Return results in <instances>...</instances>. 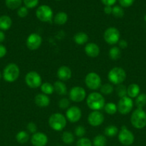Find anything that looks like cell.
<instances>
[{"instance_id": "6da1fadb", "label": "cell", "mask_w": 146, "mask_h": 146, "mask_svg": "<svg viewBox=\"0 0 146 146\" xmlns=\"http://www.w3.org/2000/svg\"><path fill=\"white\" fill-rule=\"evenodd\" d=\"M87 105L92 111H100L104 108L105 100L100 93L92 92L87 97Z\"/></svg>"}, {"instance_id": "7a4b0ae2", "label": "cell", "mask_w": 146, "mask_h": 146, "mask_svg": "<svg viewBox=\"0 0 146 146\" xmlns=\"http://www.w3.org/2000/svg\"><path fill=\"white\" fill-rule=\"evenodd\" d=\"M50 128L55 131H61L67 125V118L60 113H55L50 115L48 120Z\"/></svg>"}, {"instance_id": "3957f363", "label": "cell", "mask_w": 146, "mask_h": 146, "mask_svg": "<svg viewBox=\"0 0 146 146\" xmlns=\"http://www.w3.org/2000/svg\"><path fill=\"white\" fill-rule=\"evenodd\" d=\"M130 123L134 128L142 129L146 126V112L142 108H137L132 113Z\"/></svg>"}, {"instance_id": "277c9868", "label": "cell", "mask_w": 146, "mask_h": 146, "mask_svg": "<svg viewBox=\"0 0 146 146\" xmlns=\"http://www.w3.org/2000/svg\"><path fill=\"white\" fill-rule=\"evenodd\" d=\"M20 70L18 66L14 63L7 65L2 73V77L7 82L12 83L18 79L19 76Z\"/></svg>"}, {"instance_id": "5b68a950", "label": "cell", "mask_w": 146, "mask_h": 146, "mask_svg": "<svg viewBox=\"0 0 146 146\" xmlns=\"http://www.w3.org/2000/svg\"><path fill=\"white\" fill-rule=\"evenodd\" d=\"M107 78L112 84H122L126 79V72L121 67H114L109 71Z\"/></svg>"}, {"instance_id": "8992f818", "label": "cell", "mask_w": 146, "mask_h": 146, "mask_svg": "<svg viewBox=\"0 0 146 146\" xmlns=\"http://www.w3.org/2000/svg\"><path fill=\"white\" fill-rule=\"evenodd\" d=\"M84 83L86 86L92 91L100 89L102 86L101 78L95 72H90L87 74L84 78Z\"/></svg>"}, {"instance_id": "52a82bcc", "label": "cell", "mask_w": 146, "mask_h": 146, "mask_svg": "<svg viewBox=\"0 0 146 146\" xmlns=\"http://www.w3.org/2000/svg\"><path fill=\"white\" fill-rule=\"evenodd\" d=\"M36 17L42 22H51L53 19L52 9L47 5L40 6L36 11Z\"/></svg>"}, {"instance_id": "ba28073f", "label": "cell", "mask_w": 146, "mask_h": 146, "mask_svg": "<svg viewBox=\"0 0 146 146\" xmlns=\"http://www.w3.org/2000/svg\"><path fill=\"white\" fill-rule=\"evenodd\" d=\"M103 37L107 44L115 45L120 41V31L115 27H109L104 31Z\"/></svg>"}, {"instance_id": "9c48e42d", "label": "cell", "mask_w": 146, "mask_h": 146, "mask_svg": "<svg viewBox=\"0 0 146 146\" xmlns=\"http://www.w3.org/2000/svg\"><path fill=\"white\" fill-rule=\"evenodd\" d=\"M133 99L130 97L125 96L123 98H120L118 103H117V111H119L122 115H127L133 108Z\"/></svg>"}, {"instance_id": "30bf717a", "label": "cell", "mask_w": 146, "mask_h": 146, "mask_svg": "<svg viewBox=\"0 0 146 146\" xmlns=\"http://www.w3.org/2000/svg\"><path fill=\"white\" fill-rule=\"evenodd\" d=\"M118 140L120 143L125 146H129L133 143L135 141V136L133 133L127 129L125 125L122 126L121 130L118 133Z\"/></svg>"}, {"instance_id": "8fae6325", "label": "cell", "mask_w": 146, "mask_h": 146, "mask_svg": "<svg viewBox=\"0 0 146 146\" xmlns=\"http://www.w3.org/2000/svg\"><path fill=\"white\" fill-rule=\"evenodd\" d=\"M25 83L31 88H37L42 85V77L37 72L29 71L25 76Z\"/></svg>"}, {"instance_id": "7c38bea8", "label": "cell", "mask_w": 146, "mask_h": 146, "mask_svg": "<svg viewBox=\"0 0 146 146\" xmlns=\"http://www.w3.org/2000/svg\"><path fill=\"white\" fill-rule=\"evenodd\" d=\"M69 97L72 101L74 103H80L86 98V91L82 87L74 86L70 89Z\"/></svg>"}, {"instance_id": "4fadbf2b", "label": "cell", "mask_w": 146, "mask_h": 146, "mask_svg": "<svg viewBox=\"0 0 146 146\" xmlns=\"http://www.w3.org/2000/svg\"><path fill=\"white\" fill-rule=\"evenodd\" d=\"M42 43V38L40 34L37 33H32L27 37L26 40V46L31 51L37 50L41 46Z\"/></svg>"}, {"instance_id": "5bb4252c", "label": "cell", "mask_w": 146, "mask_h": 146, "mask_svg": "<svg viewBox=\"0 0 146 146\" xmlns=\"http://www.w3.org/2000/svg\"><path fill=\"white\" fill-rule=\"evenodd\" d=\"M82 111L79 107L73 106L67 108L66 111V118L71 123H77L81 119Z\"/></svg>"}, {"instance_id": "9a60e30c", "label": "cell", "mask_w": 146, "mask_h": 146, "mask_svg": "<svg viewBox=\"0 0 146 146\" xmlns=\"http://www.w3.org/2000/svg\"><path fill=\"white\" fill-rule=\"evenodd\" d=\"M104 117L102 113L98 111H93L87 117L88 123L92 127H98L104 122Z\"/></svg>"}, {"instance_id": "2e32d148", "label": "cell", "mask_w": 146, "mask_h": 146, "mask_svg": "<svg viewBox=\"0 0 146 146\" xmlns=\"http://www.w3.org/2000/svg\"><path fill=\"white\" fill-rule=\"evenodd\" d=\"M31 143L34 146H45L48 143V138L44 133L37 132L31 137Z\"/></svg>"}, {"instance_id": "e0dca14e", "label": "cell", "mask_w": 146, "mask_h": 146, "mask_svg": "<svg viewBox=\"0 0 146 146\" xmlns=\"http://www.w3.org/2000/svg\"><path fill=\"white\" fill-rule=\"evenodd\" d=\"M84 52L90 58H96L100 54V47L95 43H88L84 47Z\"/></svg>"}, {"instance_id": "ac0fdd59", "label": "cell", "mask_w": 146, "mask_h": 146, "mask_svg": "<svg viewBox=\"0 0 146 146\" xmlns=\"http://www.w3.org/2000/svg\"><path fill=\"white\" fill-rule=\"evenodd\" d=\"M57 76L60 81H67L71 78L72 71L67 66H62L57 70Z\"/></svg>"}, {"instance_id": "d6986e66", "label": "cell", "mask_w": 146, "mask_h": 146, "mask_svg": "<svg viewBox=\"0 0 146 146\" xmlns=\"http://www.w3.org/2000/svg\"><path fill=\"white\" fill-rule=\"evenodd\" d=\"M34 103L40 108L47 107L50 104V99L47 95L44 94H39L34 97Z\"/></svg>"}, {"instance_id": "ffe728a7", "label": "cell", "mask_w": 146, "mask_h": 146, "mask_svg": "<svg viewBox=\"0 0 146 146\" xmlns=\"http://www.w3.org/2000/svg\"><path fill=\"white\" fill-rule=\"evenodd\" d=\"M12 24V20L7 15H2L0 17V30L7 31L9 29Z\"/></svg>"}, {"instance_id": "44dd1931", "label": "cell", "mask_w": 146, "mask_h": 146, "mask_svg": "<svg viewBox=\"0 0 146 146\" xmlns=\"http://www.w3.org/2000/svg\"><path fill=\"white\" fill-rule=\"evenodd\" d=\"M140 88L137 84H131L127 87V96L130 98H136L140 94Z\"/></svg>"}, {"instance_id": "7402d4cb", "label": "cell", "mask_w": 146, "mask_h": 146, "mask_svg": "<svg viewBox=\"0 0 146 146\" xmlns=\"http://www.w3.org/2000/svg\"><path fill=\"white\" fill-rule=\"evenodd\" d=\"M54 91L60 96H64L67 93V88L64 83L61 81H55L53 84Z\"/></svg>"}, {"instance_id": "603a6c76", "label": "cell", "mask_w": 146, "mask_h": 146, "mask_svg": "<svg viewBox=\"0 0 146 146\" xmlns=\"http://www.w3.org/2000/svg\"><path fill=\"white\" fill-rule=\"evenodd\" d=\"M74 41L78 45H83L86 44L89 39L88 35L84 32H77L73 37Z\"/></svg>"}, {"instance_id": "cb8c5ba5", "label": "cell", "mask_w": 146, "mask_h": 146, "mask_svg": "<svg viewBox=\"0 0 146 146\" xmlns=\"http://www.w3.org/2000/svg\"><path fill=\"white\" fill-rule=\"evenodd\" d=\"M68 20V16L64 11H60L54 17V22L57 25H63Z\"/></svg>"}, {"instance_id": "d4e9b609", "label": "cell", "mask_w": 146, "mask_h": 146, "mask_svg": "<svg viewBox=\"0 0 146 146\" xmlns=\"http://www.w3.org/2000/svg\"><path fill=\"white\" fill-rule=\"evenodd\" d=\"M121 50L118 46H113L109 51V56L113 61L118 60L121 57Z\"/></svg>"}, {"instance_id": "484cf974", "label": "cell", "mask_w": 146, "mask_h": 146, "mask_svg": "<svg viewBox=\"0 0 146 146\" xmlns=\"http://www.w3.org/2000/svg\"><path fill=\"white\" fill-rule=\"evenodd\" d=\"M118 128L114 125H108L104 129V135H105V136L109 137V138H113V137L116 136L118 134Z\"/></svg>"}, {"instance_id": "4316f807", "label": "cell", "mask_w": 146, "mask_h": 146, "mask_svg": "<svg viewBox=\"0 0 146 146\" xmlns=\"http://www.w3.org/2000/svg\"><path fill=\"white\" fill-rule=\"evenodd\" d=\"M29 139V135L28 133L24 131H21L17 133L16 135V140L20 144H24Z\"/></svg>"}, {"instance_id": "83f0119b", "label": "cell", "mask_w": 146, "mask_h": 146, "mask_svg": "<svg viewBox=\"0 0 146 146\" xmlns=\"http://www.w3.org/2000/svg\"><path fill=\"white\" fill-rule=\"evenodd\" d=\"M40 88H41V91L42 94H45V95H51V94H52L54 92V86L49 82H45L42 84Z\"/></svg>"}, {"instance_id": "f1b7e54d", "label": "cell", "mask_w": 146, "mask_h": 146, "mask_svg": "<svg viewBox=\"0 0 146 146\" xmlns=\"http://www.w3.org/2000/svg\"><path fill=\"white\" fill-rule=\"evenodd\" d=\"M107 145V138L103 135H97L93 139V146H106Z\"/></svg>"}, {"instance_id": "f546056e", "label": "cell", "mask_w": 146, "mask_h": 146, "mask_svg": "<svg viewBox=\"0 0 146 146\" xmlns=\"http://www.w3.org/2000/svg\"><path fill=\"white\" fill-rule=\"evenodd\" d=\"M62 141L64 144L70 145L74 142V136L72 133L69 132V131H64L62 135Z\"/></svg>"}, {"instance_id": "4dcf8cb0", "label": "cell", "mask_w": 146, "mask_h": 146, "mask_svg": "<svg viewBox=\"0 0 146 146\" xmlns=\"http://www.w3.org/2000/svg\"><path fill=\"white\" fill-rule=\"evenodd\" d=\"M104 110L106 113H107L108 115H114V114L117 113V106L114 103H107V104H105V105H104Z\"/></svg>"}, {"instance_id": "1f68e13d", "label": "cell", "mask_w": 146, "mask_h": 146, "mask_svg": "<svg viewBox=\"0 0 146 146\" xmlns=\"http://www.w3.org/2000/svg\"><path fill=\"white\" fill-rule=\"evenodd\" d=\"M135 106L137 108H142L146 105V94H140L135 98Z\"/></svg>"}, {"instance_id": "d6a6232c", "label": "cell", "mask_w": 146, "mask_h": 146, "mask_svg": "<svg viewBox=\"0 0 146 146\" xmlns=\"http://www.w3.org/2000/svg\"><path fill=\"white\" fill-rule=\"evenodd\" d=\"M22 0H5L6 6L9 9H16L21 7Z\"/></svg>"}, {"instance_id": "836d02e7", "label": "cell", "mask_w": 146, "mask_h": 146, "mask_svg": "<svg viewBox=\"0 0 146 146\" xmlns=\"http://www.w3.org/2000/svg\"><path fill=\"white\" fill-rule=\"evenodd\" d=\"M100 94H104V95H110L113 92V85L110 84H104L101 86L100 88Z\"/></svg>"}, {"instance_id": "e575fe53", "label": "cell", "mask_w": 146, "mask_h": 146, "mask_svg": "<svg viewBox=\"0 0 146 146\" xmlns=\"http://www.w3.org/2000/svg\"><path fill=\"white\" fill-rule=\"evenodd\" d=\"M116 94L120 98L127 96V87L123 84L117 85L116 88Z\"/></svg>"}, {"instance_id": "d590c367", "label": "cell", "mask_w": 146, "mask_h": 146, "mask_svg": "<svg viewBox=\"0 0 146 146\" xmlns=\"http://www.w3.org/2000/svg\"><path fill=\"white\" fill-rule=\"evenodd\" d=\"M124 10L122 7L119 6H115L113 8V12L112 14L114 16L115 18H122L124 16Z\"/></svg>"}, {"instance_id": "8d00e7d4", "label": "cell", "mask_w": 146, "mask_h": 146, "mask_svg": "<svg viewBox=\"0 0 146 146\" xmlns=\"http://www.w3.org/2000/svg\"><path fill=\"white\" fill-rule=\"evenodd\" d=\"M70 100L67 99V98H62V99H60L58 103V106L59 108L60 109H67V108H70Z\"/></svg>"}, {"instance_id": "74e56055", "label": "cell", "mask_w": 146, "mask_h": 146, "mask_svg": "<svg viewBox=\"0 0 146 146\" xmlns=\"http://www.w3.org/2000/svg\"><path fill=\"white\" fill-rule=\"evenodd\" d=\"M76 146H92V143L87 138H80L77 141Z\"/></svg>"}, {"instance_id": "f35d334b", "label": "cell", "mask_w": 146, "mask_h": 146, "mask_svg": "<svg viewBox=\"0 0 146 146\" xmlns=\"http://www.w3.org/2000/svg\"><path fill=\"white\" fill-rule=\"evenodd\" d=\"M86 133V130L82 125H78L74 129V134H75L76 136L79 137V138H83L84 135Z\"/></svg>"}, {"instance_id": "ab89813d", "label": "cell", "mask_w": 146, "mask_h": 146, "mask_svg": "<svg viewBox=\"0 0 146 146\" xmlns=\"http://www.w3.org/2000/svg\"><path fill=\"white\" fill-rule=\"evenodd\" d=\"M23 1L27 9L34 8L39 3V0H23Z\"/></svg>"}, {"instance_id": "60d3db41", "label": "cell", "mask_w": 146, "mask_h": 146, "mask_svg": "<svg viewBox=\"0 0 146 146\" xmlns=\"http://www.w3.org/2000/svg\"><path fill=\"white\" fill-rule=\"evenodd\" d=\"M28 9L26 7H20L18 9L17 11V15L20 17V18H24L28 15Z\"/></svg>"}, {"instance_id": "b9f144b4", "label": "cell", "mask_w": 146, "mask_h": 146, "mask_svg": "<svg viewBox=\"0 0 146 146\" xmlns=\"http://www.w3.org/2000/svg\"><path fill=\"white\" fill-rule=\"evenodd\" d=\"M27 130L28 132L34 134L35 133H37V126L34 123L30 122L27 125Z\"/></svg>"}, {"instance_id": "7bdbcfd3", "label": "cell", "mask_w": 146, "mask_h": 146, "mask_svg": "<svg viewBox=\"0 0 146 146\" xmlns=\"http://www.w3.org/2000/svg\"><path fill=\"white\" fill-rule=\"evenodd\" d=\"M135 0H119V3L123 7H129L134 3Z\"/></svg>"}, {"instance_id": "ee69618b", "label": "cell", "mask_w": 146, "mask_h": 146, "mask_svg": "<svg viewBox=\"0 0 146 146\" xmlns=\"http://www.w3.org/2000/svg\"><path fill=\"white\" fill-rule=\"evenodd\" d=\"M7 48L4 46V45H2L1 44H0V58H3V57L5 56V55L7 54Z\"/></svg>"}, {"instance_id": "f6af8a7d", "label": "cell", "mask_w": 146, "mask_h": 146, "mask_svg": "<svg viewBox=\"0 0 146 146\" xmlns=\"http://www.w3.org/2000/svg\"><path fill=\"white\" fill-rule=\"evenodd\" d=\"M117 44H118L119 48H126L127 47V45H128L127 41H125V40L124 39L120 40Z\"/></svg>"}, {"instance_id": "bcb514c9", "label": "cell", "mask_w": 146, "mask_h": 146, "mask_svg": "<svg viewBox=\"0 0 146 146\" xmlns=\"http://www.w3.org/2000/svg\"><path fill=\"white\" fill-rule=\"evenodd\" d=\"M100 1L105 6H110V7H112L113 4H115L117 0H100Z\"/></svg>"}, {"instance_id": "7dc6e473", "label": "cell", "mask_w": 146, "mask_h": 146, "mask_svg": "<svg viewBox=\"0 0 146 146\" xmlns=\"http://www.w3.org/2000/svg\"><path fill=\"white\" fill-rule=\"evenodd\" d=\"M104 11L106 14H111L113 12V7L110 6H105L104 8Z\"/></svg>"}, {"instance_id": "c3c4849f", "label": "cell", "mask_w": 146, "mask_h": 146, "mask_svg": "<svg viewBox=\"0 0 146 146\" xmlns=\"http://www.w3.org/2000/svg\"><path fill=\"white\" fill-rule=\"evenodd\" d=\"M5 40V34L2 31H0V44Z\"/></svg>"}, {"instance_id": "681fc988", "label": "cell", "mask_w": 146, "mask_h": 146, "mask_svg": "<svg viewBox=\"0 0 146 146\" xmlns=\"http://www.w3.org/2000/svg\"><path fill=\"white\" fill-rule=\"evenodd\" d=\"M1 76H2V74H1V72H0V79H1Z\"/></svg>"}, {"instance_id": "f907efd6", "label": "cell", "mask_w": 146, "mask_h": 146, "mask_svg": "<svg viewBox=\"0 0 146 146\" xmlns=\"http://www.w3.org/2000/svg\"><path fill=\"white\" fill-rule=\"evenodd\" d=\"M144 19H145V21H146V14H145V17H144Z\"/></svg>"}, {"instance_id": "816d5d0a", "label": "cell", "mask_w": 146, "mask_h": 146, "mask_svg": "<svg viewBox=\"0 0 146 146\" xmlns=\"http://www.w3.org/2000/svg\"><path fill=\"white\" fill-rule=\"evenodd\" d=\"M56 1H61V0H56Z\"/></svg>"}, {"instance_id": "f5cc1de1", "label": "cell", "mask_w": 146, "mask_h": 146, "mask_svg": "<svg viewBox=\"0 0 146 146\" xmlns=\"http://www.w3.org/2000/svg\"><path fill=\"white\" fill-rule=\"evenodd\" d=\"M59 146H62V145H59Z\"/></svg>"}]
</instances>
